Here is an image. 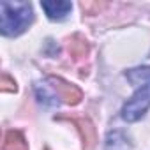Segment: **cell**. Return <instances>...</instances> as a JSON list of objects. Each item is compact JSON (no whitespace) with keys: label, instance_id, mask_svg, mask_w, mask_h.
<instances>
[{"label":"cell","instance_id":"cell-9","mask_svg":"<svg viewBox=\"0 0 150 150\" xmlns=\"http://www.w3.org/2000/svg\"><path fill=\"white\" fill-rule=\"evenodd\" d=\"M103 7H106V4H103V2H81V9L87 14H96Z\"/></svg>","mask_w":150,"mask_h":150},{"label":"cell","instance_id":"cell-3","mask_svg":"<svg viewBox=\"0 0 150 150\" xmlns=\"http://www.w3.org/2000/svg\"><path fill=\"white\" fill-rule=\"evenodd\" d=\"M46 83H50V87L53 88V92L57 94V97L62 99L65 104L74 106V104H78L83 99V94H81V90L76 85H72V83H69V81H65L62 78L51 76V78L46 80Z\"/></svg>","mask_w":150,"mask_h":150},{"label":"cell","instance_id":"cell-7","mask_svg":"<svg viewBox=\"0 0 150 150\" xmlns=\"http://www.w3.org/2000/svg\"><path fill=\"white\" fill-rule=\"evenodd\" d=\"M2 150H28V146H27V141H25L21 132L9 131L6 134V138H4Z\"/></svg>","mask_w":150,"mask_h":150},{"label":"cell","instance_id":"cell-5","mask_svg":"<svg viewBox=\"0 0 150 150\" xmlns=\"http://www.w3.org/2000/svg\"><path fill=\"white\" fill-rule=\"evenodd\" d=\"M42 11L46 13V16L53 21H62L69 16L72 6L71 2H42L41 4Z\"/></svg>","mask_w":150,"mask_h":150},{"label":"cell","instance_id":"cell-2","mask_svg":"<svg viewBox=\"0 0 150 150\" xmlns=\"http://www.w3.org/2000/svg\"><path fill=\"white\" fill-rule=\"evenodd\" d=\"M2 34L7 37H16L25 32L34 21L32 6L28 2H2Z\"/></svg>","mask_w":150,"mask_h":150},{"label":"cell","instance_id":"cell-4","mask_svg":"<svg viewBox=\"0 0 150 150\" xmlns=\"http://www.w3.org/2000/svg\"><path fill=\"white\" fill-rule=\"evenodd\" d=\"M58 120H69V122H72L74 125L78 127L80 136H81V141H83V150H92L97 145L96 127H94V124L88 118H85V117H69V115H64V117H58Z\"/></svg>","mask_w":150,"mask_h":150},{"label":"cell","instance_id":"cell-8","mask_svg":"<svg viewBox=\"0 0 150 150\" xmlns=\"http://www.w3.org/2000/svg\"><path fill=\"white\" fill-rule=\"evenodd\" d=\"M0 90L2 92H16L18 90L16 81L11 80L7 74H2V78H0Z\"/></svg>","mask_w":150,"mask_h":150},{"label":"cell","instance_id":"cell-1","mask_svg":"<svg viewBox=\"0 0 150 150\" xmlns=\"http://www.w3.org/2000/svg\"><path fill=\"white\" fill-rule=\"evenodd\" d=\"M131 83L136 85L134 96L124 104L122 118L127 122L139 120L150 108V67H136L125 72Z\"/></svg>","mask_w":150,"mask_h":150},{"label":"cell","instance_id":"cell-6","mask_svg":"<svg viewBox=\"0 0 150 150\" xmlns=\"http://www.w3.org/2000/svg\"><path fill=\"white\" fill-rule=\"evenodd\" d=\"M67 48H69V53H71V57H72L74 60L85 58V57L88 55V51H90L88 41H87L83 35H80V34H74V35L69 39Z\"/></svg>","mask_w":150,"mask_h":150}]
</instances>
